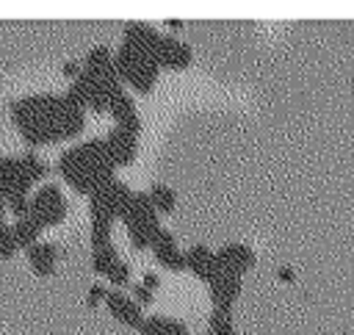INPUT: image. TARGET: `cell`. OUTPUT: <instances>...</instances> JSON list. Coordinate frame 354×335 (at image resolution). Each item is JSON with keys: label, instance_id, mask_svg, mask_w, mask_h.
Returning <instances> with one entry per match:
<instances>
[{"label": "cell", "instance_id": "obj_1", "mask_svg": "<svg viewBox=\"0 0 354 335\" xmlns=\"http://www.w3.org/2000/svg\"><path fill=\"white\" fill-rule=\"evenodd\" d=\"M83 116L86 108L69 94H33L11 105V119L19 136L33 147L77 136L83 130Z\"/></svg>", "mask_w": 354, "mask_h": 335}, {"label": "cell", "instance_id": "obj_2", "mask_svg": "<svg viewBox=\"0 0 354 335\" xmlns=\"http://www.w3.org/2000/svg\"><path fill=\"white\" fill-rule=\"evenodd\" d=\"M58 169L64 174V180L77 191V194H94L105 180L113 177L116 166L111 163L102 138H91L86 144L69 147L66 152H61L58 158Z\"/></svg>", "mask_w": 354, "mask_h": 335}, {"label": "cell", "instance_id": "obj_3", "mask_svg": "<svg viewBox=\"0 0 354 335\" xmlns=\"http://www.w3.org/2000/svg\"><path fill=\"white\" fill-rule=\"evenodd\" d=\"M113 64H116V72H119V80H122V83L133 86V89L141 91V94L152 91V86H155V80H158V64H155L149 55H144V53H138V50L122 44V47L113 53Z\"/></svg>", "mask_w": 354, "mask_h": 335}, {"label": "cell", "instance_id": "obj_4", "mask_svg": "<svg viewBox=\"0 0 354 335\" xmlns=\"http://www.w3.org/2000/svg\"><path fill=\"white\" fill-rule=\"evenodd\" d=\"M130 194L133 191L122 180H116V177L105 180L88 197L91 199V219H102V221H111L113 224V219H122V213H124V208L130 202Z\"/></svg>", "mask_w": 354, "mask_h": 335}, {"label": "cell", "instance_id": "obj_5", "mask_svg": "<svg viewBox=\"0 0 354 335\" xmlns=\"http://www.w3.org/2000/svg\"><path fill=\"white\" fill-rule=\"evenodd\" d=\"M28 216H30L41 230L58 224V221L66 216V199H64L61 188H58V185H44V188H39V191L30 197Z\"/></svg>", "mask_w": 354, "mask_h": 335}, {"label": "cell", "instance_id": "obj_6", "mask_svg": "<svg viewBox=\"0 0 354 335\" xmlns=\"http://www.w3.org/2000/svg\"><path fill=\"white\" fill-rule=\"evenodd\" d=\"M210 288V299H213V310H224L230 313L238 293H241V274H232V271H224L218 269L216 277L207 282Z\"/></svg>", "mask_w": 354, "mask_h": 335}, {"label": "cell", "instance_id": "obj_7", "mask_svg": "<svg viewBox=\"0 0 354 335\" xmlns=\"http://www.w3.org/2000/svg\"><path fill=\"white\" fill-rule=\"evenodd\" d=\"M191 58H194L191 47L183 39H177V36H160L158 50L152 55V61L158 64V69L160 66H166V69H185L191 64Z\"/></svg>", "mask_w": 354, "mask_h": 335}, {"label": "cell", "instance_id": "obj_8", "mask_svg": "<svg viewBox=\"0 0 354 335\" xmlns=\"http://www.w3.org/2000/svg\"><path fill=\"white\" fill-rule=\"evenodd\" d=\"M102 144H105V152H108V158H111L113 166H127V163L138 155V136L124 133V130H119V127H113V130L102 138Z\"/></svg>", "mask_w": 354, "mask_h": 335}, {"label": "cell", "instance_id": "obj_9", "mask_svg": "<svg viewBox=\"0 0 354 335\" xmlns=\"http://www.w3.org/2000/svg\"><path fill=\"white\" fill-rule=\"evenodd\" d=\"M105 307H108V313L116 318V321H122L124 327H141L144 324V316H141V305L133 299V296H127V293H122V291H108L105 293Z\"/></svg>", "mask_w": 354, "mask_h": 335}, {"label": "cell", "instance_id": "obj_10", "mask_svg": "<svg viewBox=\"0 0 354 335\" xmlns=\"http://www.w3.org/2000/svg\"><path fill=\"white\" fill-rule=\"evenodd\" d=\"M108 111H111V116L116 119V127H119V130L138 136V130H141V116H138V108H136V102L130 100V94H127L124 89H122L116 97H111Z\"/></svg>", "mask_w": 354, "mask_h": 335}, {"label": "cell", "instance_id": "obj_11", "mask_svg": "<svg viewBox=\"0 0 354 335\" xmlns=\"http://www.w3.org/2000/svg\"><path fill=\"white\" fill-rule=\"evenodd\" d=\"M122 221L124 227H155L158 224V213L149 202V194L144 191H133L130 194V202L122 213Z\"/></svg>", "mask_w": 354, "mask_h": 335}, {"label": "cell", "instance_id": "obj_12", "mask_svg": "<svg viewBox=\"0 0 354 335\" xmlns=\"http://www.w3.org/2000/svg\"><path fill=\"white\" fill-rule=\"evenodd\" d=\"M149 249L155 252V260H158L163 269H171V271L185 269V252L177 246V241H174V235H171L169 230L160 227Z\"/></svg>", "mask_w": 354, "mask_h": 335}, {"label": "cell", "instance_id": "obj_13", "mask_svg": "<svg viewBox=\"0 0 354 335\" xmlns=\"http://www.w3.org/2000/svg\"><path fill=\"white\" fill-rule=\"evenodd\" d=\"M216 260H218V269L232 271V274H243L254 266V252H252V246H246L241 241H232V244H224L216 252Z\"/></svg>", "mask_w": 354, "mask_h": 335}, {"label": "cell", "instance_id": "obj_14", "mask_svg": "<svg viewBox=\"0 0 354 335\" xmlns=\"http://www.w3.org/2000/svg\"><path fill=\"white\" fill-rule=\"evenodd\" d=\"M160 36L163 33H158L152 25H147V22H127L124 25V42L122 44H127V47H133V50H138V53H144V55H155V50H158V42H160Z\"/></svg>", "mask_w": 354, "mask_h": 335}, {"label": "cell", "instance_id": "obj_15", "mask_svg": "<svg viewBox=\"0 0 354 335\" xmlns=\"http://www.w3.org/2000/svg\"><path fill=\"white\" fill-rule=\"evenodd\" d=\"M185 269H188L194 277L210 282V280L216 277V271H218L216 252H210L205 244H194V246L185 252Z\"/></svg>", "mask_w": 354, "mask_h": 335}, {"label": "cell", "instance_id": "obj_16", "mask_svg": "<svg viewBox=\"0 0 354 335\" xmlns=\"http://www.w3.org/2000/svg\"><path fill=\"white\" fill-rule=\"evenodd\" d=\"M80 66L86 72H91L94 78L100 80H119V72H116V64H113V53L108 47H94L83 55Z\"/></svg>", "mask_w": 354, "mask_h": 335}, {"label": "cell", "instance_id": "obj_17", "mask_svg": "<svg viewBox=\"0 0 354 335\" xmlns=\"http://www.w3.org/2000/svg\"><path fill=\"white\" fill-rule=\"evenodd\" d=\"M55 260H58V252L53 244L47 241H36L30 249H28V263L30 269L39 274V277H50L53 269H55Z\"/></svg>", "mask_w": 354, "mask_h": 335}, {"label": "cell", "instance_id": "obj_18", "mask_svg": "<svg viewBox=\"0 0 354 335\" xmlns=\"http://www.w3.org/2000/svg\"><path fill=\"white\" fill-rule=\"evenodd\" d=\"M141 335H188V327L177 318H166V316H149L144 318V324L138 327Z\"/></svg>", "mask_w": 354, "mask_h": 335}, {"label": "cell", "instance_id": "obj_19", "mask_svg": "<svg viewBox=\"0 0 354 335\" xmlns=\"http://www.w3.org/2000/svg\"><path fill=\"white\" fill-rule=\"evenodd\" d=\"M11 230H14V241H17V246H22V249H30L36 241H39V233H41V227L25 213V216H19L14 224H11Z\"/></svg>", "mask_w": 354, "mask_h": 335}, {"label": "cell", "instance_id": "obj_20", "mask_svg": "<svg viewBox=\"0 0 354 335\" xmlns=\"http://www.w3.org/2000/svg\"><path fill=\"white\" fill-rule=\"evenodd\" d=\"M149 202H152L155 213H163V216H169V213L177 208V194H174L169 185H163V183H155V185L149 188Z\"/></svg>", "mask_w": 354, "mask_h": 335}, {"label": "cell", "instance_id": "obj_21", "mask_svg": "<svg viewBox=\"0 0 354 335\" xmlns=\"http://www.w3.org/2000/svg\"><path fill=\"white\" fill-rule=\"evenodd\" d=\"M17 163H19L22 174H25L30 183H36V180H41V177L47 174V166H44V161H41L39 155H33V152H22V155L17 158Z\"/></svg>", "mask_w": 354, "mask_h": 335}, {"label": "cell", "instance_id": "obj_22", "mask_svg": "<svg viewBox=\"0 0 354 335\" xmlns=\"http://www.w3.org/2000/svg\"><path fill=\"white\" fill-rule=\"evenodd\" d=\"M116 260H119V255H116V246L113 244H105V246L91 249V269L97 274H105L111 269V263H116Z\"/></svg>", "mask_w": 354, "mask_h": 335}, {"label": "cell", "instance_id": "obj_23", "mask_svg": "<svg viewBox=\"0 0 354 335\" xmlns=\"http://www.w3.org/2000/svg\"><path fill=\"white\" fill-rule=\"evenodd\" d=\"M105 244H113V241H111V221L91 219V249L105 246Z\"/></svg>", "mask_w": 354, "mask_h": 335}, {"label": "cell", "instance_id": "obj_24", "mask_svg": "<svg viewBox=\"0 0 354 335\" xmlns=\"http://www.w3.org/2000/svg\"><path fill=\"white\" fill-rule=\"evenodd\" d=\"M102 277H108V280H111V285H127V280H130V266L119 257L116 263H111V269H108Z\"/></svg>", "mask_w": 354, "mask_h": 335}, {"label": "cell", "instance_id": "obj_25", "mask_svg": "<svg viewBox=\"0 0 354 335\" xmlns=\"http://www.w3.org/2000/svg\"><path fill=\"white\" fill-rule=\"evenodd\" d=\"M17 249H19V246H17V241H14V230H11V224H0V257L8 260Z\"/></svg>", "mask_w": 354, "mask_h": 335}, {"label": "cell", "instance_id": "obj_26", "mask_svg": "<svg viewBox=\"0 0 354 335\" xmlns=\"http://www.w3.org/2000/svg\"><path fill=\"white\" fill-rule=\"evenodd\" d=\"M133 299H136L138 305H149V302L155 299V293H152L149 288H144V285H133Z\"/></svg>", "mask_w": 354, "mask_h": 335}, {"label": "cell", "instance_id": "obj_27", "mask_svg": "<svg viewBox=\"0 0 354 335\" xmlns=\"http://www.w3.org/2000/svg\"><path fill=\"white\" fill-rule=\"evenodd\" d=\"M105 293H108V291H105L102 285H91V288H88V305H94V302L105 299Z\"/></svg>", "mask_w": 354, "mask_h": 335}, {"label": "cell", "instance_id": "obj_28", "mask_svg": "<svg viewBox=\"0 0 354 335\" xmlns=\"http://www.w3.org/2000/svg\"><path fill=\"white\" fill-rule=\"evenodd\" d=\"M141 285H144V288H149V291H155V288L160 285V280H158L155 274H144V282H141Z\"/></svg>", "mask_w": 354, "mask_h": 335}, {"label": "cell", "instance_id": "obj_29", "mask_svg": "<svg viewBox=\"0 0 354 335\" xmlns=\"http://www.w3.org/2000/svg\"><path fill=\"white\" fill-rule=\"evenodd\" d=\"M277 277H279L282 282H293V269H285V266H282V269H277Z\"/></svg>", "mask_w": 354, "mask_h": 335}, {"label": "cell", "instance_id": "obj_30", "mask_svg": "<svg viewBox=\"0 0 354 335\" xmlns=\"http://www.w3.org/2000/svg\"><path fill=\"white\" fill-rule=\"evenodd\" d=\"M0 224H6V219H3V216H0Z\"/></svg>", "mask_w": 354, "mask_h": 335}]
</instances>
